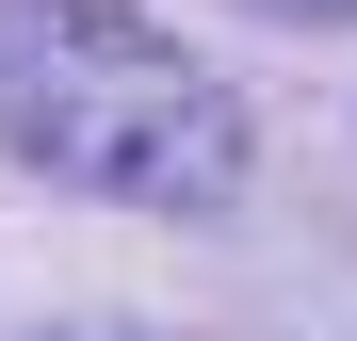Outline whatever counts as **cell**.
Returning a JSON list of instances; mask_svg holds the SVG:
<instances>
[{
    "mask_svg": "<svg viewBox=\"0 0 357 341\" xmlns=\"http://www.w3.org/2000/svg\"><path fill=\"white\" fill-rule=\"evenodd\" d=\"M0 146L130 211H211L244 179V98L114 0H0Z\"/></svg>",
    "mask_w": 357,
    "mask_h": 341,
    "instance_id": "6da1fadb",
    "label": "cell"
}]
</instances>
